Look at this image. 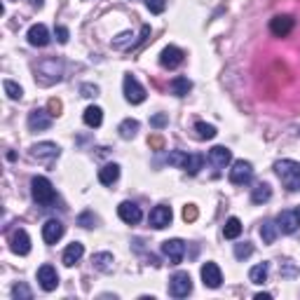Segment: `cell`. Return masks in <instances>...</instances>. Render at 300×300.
I'll return each mask as SVG.
<instances>
[{
	"label": "cell",
	"instance_id": "cell-1",
	"mask_svg": "<svg viewBox=\"0 0 300 300\" xmlns=\"http://www.w3.org/2000/svg\"><path fill=\"white\" fill-rule=\"evenodd\" d=\"M275 171H277L282 183H284L291 193L293 190H300V162L279 160V162H275Z\"/></svg>",
	"mask_w": 300,
	"mask_h": 300
},
{
	"label": "cell",
	"instance_id": "cell-2",
	"mask_svg": "<svg viewBox=\"0 0 300 300\" xmlns=\"http://www.w3.org/2000/svg\"><path fill=\"white\" fill-rule=\"evenodd\" d=\"M31 190H33V200L38 202L40 207H52L56 202V193H54L52 183L45 176H35L31 181Z\"/></svg>",
	"mask_w": 300,
	"mask_h": 300
},
{
	"label": "cell",
	"instance_id": "cell-3",
	"mask_svg": "<svg viewBox=\"0 0 300 300\" xmlns=\"http://www.w3.org/2000/svg\"><path fill=\"white\" fill-rule=\"evenodd\" d=\"M190 291H193V279H190L188 272H176V275L169 279V296H174V298H185Z\"/></svg>",
	"mask_w": 300,
	"mask_h": 300
},
{
	"label": "cell",
	"instance_id": "cell-4",
	"mask_svg": "<svg viewBox=\"0 0 300 300\" xmlns=\"http://www.w3.org/2000/svg\"><path fill=\"white\" fill-rule=\"evenodd\" d=\"M59 153H61V148L52 143V141H42V143H35L31 148V157L38 162H52L59 157Z\"/></svg>",
	"mask_w": 300,
	"mask_h": 300
},
{
	"label": "cell",
	"instance_id": "cell-5",
	"mask_svg": "<svg viewBox=\"0 0 300 300\" xmlns=\"http://www.w3.org/2000/svg\"><path fill=\"white\" fill-rule=\"evenodd\" d=\"M124 99L134 106L146 101V89L141 87V82L134 75H124Z\"/></svg>",
	"mask_w": 300,
	"mask_h": 300
},
{
	"label": "cell",
	"instance_id": "cell-6",
	"mask_svg": "<svg viewBox=\"0 0 300 300\" xmlns=\"http://www.w3.org/2000/svg\"><path fill=\"white\" fill-rule=\"evenodd\" d=\"M162 254L169 258L171 265H178L185 256V242L183 239H167V242H162Z\"/></svg>",
	"mask_w": 300,
	"mask_h": 300
},
{
	"label": "cell",
	"instance_id": "cell-7",
	"mask_svg": "<svg viewBox=\"0 0 300 300\" xmlns=\"http://www.w3.org/2000/svg\"><path fill=\"white\" fill-rule=\"evenodd\" d=\"M251 176H254V167H251V162L247 160H237L235 164H232L230 169V181L235 185H244L251 181Z\"/></svg>",
	"mask_w": 300,
	"mask_h": 300
},
{
	"label": "cell",
	"instance_id": "cell-8",
	"mask_svg": "<svg viewBox=\"0 0 300 300\" xmlns=\"http://www.w3.org/2000/svg\"><path fill=\"white\" fill-rule=\"evenodd\" d=\"M202 282H204V286H209V289H218V286L223 284V272H221V268H218L216 263H204V265H202Z\"/></svg>",
	"mask_w": 300,
	"mask_h": 300
},
{
	"label": "cell",
	"instance_id": "cell-9",
	"mask_svg": "<svg viewBox=\"0 0 300 300\" xmlns=\"http://www.w3.org/2000/svg\"><path fill=\"white\" fill-rule=\"evenodd\" d=\"M52 117L54 115L49 113V110H40V108H35V110H31V113H28V129H31V131L49 129Z\"/></svg>",
	"mask_w": 300,
	"mask_h": 300
},
{
	"label": "cell",
	"instance_id": "cell-10",
	"mask_svg": "<svg viewBox=\"0 0 300 300\" xmlns=\"http://www.w3.org/2000/svg\"><path fill=\"white\" fill-rule=\"evenodd\" d=\"M293 26H296V19L291 14H279L270 21V31L275 33L277 38H286L293 31Z\"/></svg>",
	"mask_w": 300,
	"mask_h": 300
},
{
	"label": "cell",
	"instance_id": "cell-11",
	"mask_svg": "<svg viewBox=\"0 0 300 300\" xmlns=\"http://www.w3.org/2000/svg\"><path fill=\"white\" fill-rule=\"evenodd\" d=\"M171 218H174V214H171V207H167V204H160V207H155L150 211V225L155 230H162V228L171 225Z\"/></svg>",
	"mask_w": 300,
	"mask_h": 300
},
{
	"label": "cell",
	"instance_id": "cell-12",
	"mask_svg": "<svg viewBox=\"0 0 300 300\" xmlns=\"http://www.w3.org/2000/svg\"><path fill=\"white\" fill-rule=\"evenodd\" d=\"M298 225H300V218L298 214H296V209L293 211H282V214L277 216V228L279 232H284V235H293V232L298 230Z\"/></svg>",
	"mask_w": 300,
	"mask_h": 300
},
{
	"label": "cell",
	"instance_id": "cell-13",
	"mask_svg": "<svg viewBox=\"0 0 300 300\" xmlns=\"http://www.w3.org/2000/svg\"><path fill=\"white\" fill-rule=\"evenodd\" d=\"M183 56L185 54L178 49V47H174V45H169V47H164L162 49V54H160V63L164 66V68H178L181 63H183Z\"/></svg>",
	"mask_w": 300,
	"mask_h": 300
},
{
	"label": "cell",
	"instance_id": "cell-14",
	"mask_svg": "<svg viewBox=\"0 0 300 300\" xmlns=\"http://www.w3.org/2000/svg\"><path fill=\"white\" fill-rule=\"evenodd\" d=\"M38 282L42 286V291H54L59 286V275H56V270L52 265H42L38 270Z\"/></svg>",
	"mask_w": 300,
	"mask_h": 300
},
{
	"label": "cell",
	"instance_id": "cell-15",
	"mask_svg": "<svg viewBox=\"0 0 300 300\" xmlns=\"http://www.w3.org/2000/svg\"><path fill=\"white\" fill-rule=\"evenodd\" d=\"M12 251H14L16 256H26L28 251H31V237H28V232L26 230H14V235H12Z\"/></svg>",
	"mask_w": 300,
	"mask_h": 300
},
{
	"label": "cell",
	"instance_id": "cell-16",
	"mask_svg": "<svg viewBox=\"0 0 300 300\" xmlns=\"http://www.w3.org/2000/svg\"><path fill=\"white\" fill-rule=\"evenodd\" d=\"M117 216L122 218L124 223L129 225H136L141 221V209L134 204V202H122L120 207H117Z\"/></svg>",
	"mask_w": 300,
	"mask_h": 300
},
{
	"label": "cell",
	"instance_id": "cell-17",
	"mask_svg": "<svg viewBox=\"0 0 300 300\" xmlns=\"http://www.w3.org/2000/svg\"><path fill=\"white\" fill-rule=\"evenodd\" d=\"M63 237V223L61 221H47L42 225V239L47 244H56L59 239Z\"/></svg>",
	"mask_w": 300,
	"mask_h": 300
},
{
	"label": "cell",
	"instance_id": "cell-18",
	"mask_svg": "<svg viewBox=\"0 0 300 300\" xmlns=\"http://www.w3.org/2000/svg\"><path fill=\"white\" fill-rule=\"evenodd\" d=\"M28 42H31L33 47H45L47 42H49V31H47L45 23H35V26H31L28 28Z\"/></svg>",
	"mask_w": 300,
	"mask_h": 300
},
{
	"label": "cell",
	"instance_id": "cell-19",
	"mask_svg": "<svg viewBox=\"0 0 300 300\" xmlns=\"http://www.w3.org/2000/svg\"><path fill=\"white\" fill-rule=\"evenodd\" d=\"M209 160L214 162L216 167L223 169V167H228V164L232 162V153L225 146H214L211 150H209Z\"/></svg>",
	"mask_w": 300,
	"mask_h": 300
},
{
	"label": "cell",
	"instance_id": "cell-20",
	"mask_svg": "<svg viewBox=\"0 0 300 300\" xmlns=\"http://www.w3.org/2000/svg\"><path fill=\"white\" fill-rule=\"evenodd\" d=\"M82 254H85V247L80 244V242H73V244H68L66 247V251H63V265L66 268H73L80 258H82Z\"/></svg>",
	"mask_w": 300,
	"mask_h": 300
},
{
	"label": "cell",
	"instance_id": "cell-21",
	"mask_svg": "<svg viewBox=\"0 0 300 300\" xmlns=\"http://www.w3.org/2000/svg\"><path fill=\"white\" fill-rule=\"evenodd\" d=\"M113 254H108V251H101V254H94L92 256V265L94 270H99V272H110L113 270Z\"/></svg>",
	"mask_w": 300,
	"mask_h": 300
},
{
	"label": "cell",
	"instance_id": "cell-22",
	"mask_svg": "<svg viewBox=\"0 0 300 300\" xmlns=\"http://www.w3.org/2000/svg\"><path fill=\"white\" fill-rule=\"evenodd\" d=\"M169 89H171V94H174V96H188V92L193 89V82H190L188 77L178 75V77H174V80L169 82Z\"/></svg>",
	"mask_w": 300,
	"mask_h": 300
},
{
	"label": "cell",
	"instance_id": "cell-23",
	"mask_svg": "<svg viewBox=\"0 0 300 300\" xmlns=\"http://www.w3.org/2000/svg\"><path fill=\"white\" fill-rule=\"evenodd\" d=\"M117 178H120V167L117 164H106V167L99 169V181L103 185H113Z\"/></svg>",
	"mask_w": 300,
	"mask_h": 300
},
{
	"label": "cell",
	"instance_id": "cell-24",
	"mask_svg": "<svg viewBox=\"0 0 300 300\" xmlns=\"http://www.w3.org/2000/svg\"><path fill=\"white\" fill-rule=\"evenodd\" d=\"M117 131H120V136H122L124 141L134 139V136H136V131H139V120H131V117H127V120H122V122H120Z\"/></svg>",
	"mask_w": 300,
	"mask_h": 300
},
{
	"label": "cell",
	"instance_id": "cell-25",
	"mask_svg": "<svg viewBox=\"0 0 300 300\" xmlns=\"http://www.w3.org/2000/svg\"><path fill=\"white\" fill-rule=\"evenodd\" d=\"M82 120H85L87 127H101V122H103V110H101L99 106H89L85 110Z\"/></svg>",
	"mask_w": 300,
	"mask_h": 300
},
{
	"label": "cell",
	"instance_id": "cell-26",
	"mask_svg": "<svg viewBox=\"0 0 300 300\" xmlns=\"http://www.w3.org/2000/svg\"><path fill=\"white\" fill-rule=\"evenodd\" d=\"M223 235H225V239H237L239 235H242V221L239 218H228L225 221V228H223Z\"/></svg>",
	"mask_w": 300,
	"mask_h": 300
},
{
	"label": "cell",
	"instance_id": "cell-27",
	"mask_svg": "<svg viewBox=\"0 0 300 300\" xmlns=\"http://www.w3.org/2000/svg\"><path fill=\"white\" fill-rule=\"evenodd\" d=\"M277 235H279L277 223H272V221H265V223H263V228H261V237H263V242H265V244H275Z\"/></svg>",
	"mask_w": 300,
	"mask_h": 300
},
{
	"label": "cell",
	"instance_id": "cell-28",
	"mask_svg": "<svg viewBox=\"0 0 300 300\" xmlns=\"http://www.w3.org/2000/svg\"><path fill=\"white\" fill-rule=\"evenodd\" d=\"M270 197H272V188H270L268 183H258L254 188V193H251V202H256V204H261V202H268Z\"/></svg>",
	"mask_w": 300,
	"mask_h": 300
},
{
	"label": "cell",
	"instance_id": "cell-29",
	"mask_svg": "<svg viewBox=\"0 0 300 300\" xmlns=\"http://www.w3.org/2000/svg\"><path fill=\"white\" fill-rule=\"evenodd\" d=\"M204 167V157L202 155H188V162H185L183 169L190 174V176H195V174H200V169Z\"/></svg>",
	"mask_w": 300,
	"mask_h": 300
},
{
	"label": "cell",
	"instance_id": "cell-30",
	"mask_svg": "<svg viewBox=\"0 0 300 300\" xmlns=\"http://www.w3.org/2000/svg\"><path fill=\"white\" fill-rule=\"evenodd\" d=\"M249 279H251L254 284H263V282L268 279V263H261V265L251 268V272H249Z\"/></svg>",
	"mask_w": 300,
	"mask_h": 300
},
{
	"label": "cell",
	"instance_id": "cell-31",
	"mask_svg": "<svg viewBox=\"0 0 300 300\" xmlns=\"http://www.w3.org/2000/svg\"><path fill=\"white\" fill-rule=\"evenodd\" d=\"M195 131H197V136H200L202 141L214 139L216 134H218V131H216V127H214V124H207V122H197V124H195Z\"/></svg>",
	"mask_w": 300,
	"mask_h": 300
},
{
	"label": "cell",
	"instance_id": "cell-32",
	"mask_svg": "<svg viewBox=\"0 0 300 300\" xmlns=\"http://www.w3.org/2000/svg\"><path fill=\"white\" fill-rule=\"evenodd\" d=\"M2 89H5V94H7L12 101H19L23 96V89L16 82H12V80H2Z\"/></svg>",
	"mask_w": 300,
	"mask_h": 300
},
{
	"label": "cell",
	"instance_id": "cell-33",
	"mask_svg": "<svg viewBox=\"0 0 300 300\" xmlns=\"http://www.w3.org/2000/svg\"><path fill=\"white\" fill-rule=\"evenodd\" d=\"M167 162H169L171 167H181V169H183L185 162H188V153H183V150H171Z\"/></svg>",
	"mask_w": 300,
	"mask_h": 300
},
{
	"label": "cell",
	"instance_id": "cell-34",
	"mask_svg": "<svg viewBox=\"0 0 300 300\" xmlns=\"http://www.w3.org/2000/svg\"><path fill=\"white\" fill-rule=\"evenodd\" d=\"M131 38H134V33H129V31H124V33H120L110 45H113V49H124V47H129L131 45Z\"/></svg>",
	"mask_w": 300,
	"mask_h": 300
},
{
	"label": "cell",
	"instance_id": "cell-35",
	"mask_svg": "<svg viewBox=\"0 0 300 300\" xmlns=\"http://www.w3.org/2000/svg\"><path fill=\"white\" fill-rule=\"evenodd\" d=\"M251 254H254V247H251L249 242H244V244H237V247H235V258H239V261L249 258Z\"/></svg>",
	"mask_w": 300,
	"mask_h": 300
},
{
	"label": "cell",
	"instance_id": "cell-36",
	"mask_svg": "<svg viewBox=\"0 0 300 300\" xmlns=\"http://www.w3.org/2000/svg\"><path fill=\"white\" fill-rule=\"evenodd\" d=\"M167 124H169V115L167 113H157V115L150 117V127H155V129H162Z\"/></svg>",
	"mask_w": 300,
	"mask_h": 300
},
{
	"label": "cell",
	"instance_id": "cell-37",
	"mask_svg": "<svg viewBox=\"0 0 300 300\" xmlns=\"http://www.w3.org/2000/svg\"><path fill=\"white\" fill-rule=\"evenodd\" d=\"M146 7L153 12V14H162L164 7H167V0H146Z\"/></svg>",
	"mask_w": 300,
	"mask_h": 300
},
{
	"label": "cell",
	"instance_id": "cell-38",
	"mask_svg": "<svg viewBox=\"0 0 300 300\" xmlns=\"http://www.w3.org/2000/svg\"><path fill=\"white\" fill-rule=\"evenodd\" d=\"M197 216H200V211H197V207H195V204H185V209H183V221H185V223H193V221H197Z\"/></svg>",
	"mask_w": 300,
	"mask_h": 300
},
{
	"label": "cell",
	"instance_id": "cell-39",
	"mask_svg": "<svg viewBox=\"0 0 300 300\" xmlns=\"http://www.w3.org/2000/svg\"><path fill=\"white\" fill-rule=\"evenodd\" d=\"M94 223H96V218H94L92 211H85V214L77 218V225H82V228H94Z\"/></svg>",
	"mask_w": 300,
	"mask_h": 300
},
{
	"label": "cell",
	"instance_id": "cell-40",
	"mask_svg": "<svg viewBox=\"0 0 300 300\" xmlns=\"http://www.w3.org/2000/svg\"><path fill=\"white\" fill-rule=\"evenodd\" d=\"M12 296H14V298L31 300V291H28V286H26V284H16L14 289H12Z\"/></svg>",
	"mask_w": 300,
	"mask_h": 300
},
{
	"label": "cell",
	"instance_id": "cell-41",
	"mask_svg": "<svg viewBox=\"0 0 300 300\" xmlns=\"http://www.w3.org/2000/svg\"><path fill=\"white\" fill-rule=\"evenodd\" d=\"M148 146L153 148V150H162V148H164V139H162V134H150V136H148Z\"/></svg>",
	"mask_w": 300,
	"mask_h": 300
},
{
	"label": "cell",
	"instance_id": "cell-42",
	"mask_svg": "<svg viewBox=\"0 0 300 300\" xmlns=\"http://www.w3.org/2000/svg\"><path fill=\"white\" fill-rule=\"evenodd\" d=\"M61 108H63V103L59 99H49V103H47V110H49L54 117L61 115Z\"/></svg>",
	"mask_w": 300,
	"mask_h": 300
},
{
	"label": "cell",
	"instance_id": "cell-43",
	"mask_svg": "<svg viewBox=\"0 0 300 300\" xmlns=\"http://www.w3.org/2000/svg\"><path fill=\"white\" fill-rule=\"evenodd\" d=\"M80 92H82V96H87V99H94V96H99V87L96 85H82L80 87Z\"/></svg>",
	"mask_w": 300,
	"mask_h": 300
},
{
	"label": "cell",
	"instance_id": "cell-44",
	"mask_svg": "<svg viewBox=\"0 0 300 300\" xmlns=\"http://www.w3.org/2000/svg\"><path fill=\"white\" fill-rule=\"evenodd\" d=\"M56 40H59L61 45H66V42H68V28H63V26H56Z\"/></svg>",
	"mask_w": 300,
	"mask_h": 300
},
{
	"label": "cell",
	"instance_id": "cell-45",
	"mask_svg": "<svg viewBox=\"0 0 300 300\" xmlns=\"http://www.w3.org/2000/svg\"><path fill=\"white\" fill-rule=\"evenodd\" d=\"M270 298H272L270 293H258V296H256V300H270Z\"/></svg>",
	"mask_w": 300,
	"mask_h": 300
},
{
	"label": "cell",
	"instance_id": "cell-46",
	"mask_svg": "<svg viewBox=\"0 0 300 300\" xmlns=\"http://www.w3.org/2000/svg\"><path fill=\"white\" fill-rule=\"evenodd\" d=\"M296 214H298V218H300V207H298V209H296Z\"/></svg>",
	"mask_w": 300,
	"mask_h": 300
}]
</instances>
